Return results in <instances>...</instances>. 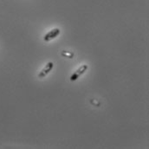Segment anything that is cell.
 Masks as SVG:
<instances>
[{"label":"cell","instance_id":"cell-1","mask_svg":"<svg viewBox=\"0 0 149 149\" xmlns=\"http://www.w3.org/2000/svg\"><path fill=\"white\" fill-rule=\"evenodd\" d=\"M88 66L87 65V64H83V65H81L79 69H77L76 70V71H74V73L71 76H70V81H76L81 74H83L87 70H88Z\"/></svg>","mask_w":149,"mask_h":149},{"label":"cell","instance_id":"cell-2","mask_svg":"<svg viewBox=\"0 0 149 149\" xmlns=\"http://www.w3.org/2000/svg\"><path fill=\"white\" fill-rule=\"evenodd\" d=\"M60 32H61V31H60L59 28L53 29L52 31H49V32L43 37V40H44L45 42H49V41H50V40L56 38V37H58L59 34H60Z\"/></svg>","mask_w":149,"mask_h":149},{"label":"cell","instance_id":"cell-3","mask_svg":"<svg viewBox=\"0 0 149 149\" xmlns=\"http://www.w3.org/2000/svg\"><path fill=\"white\" fill-rule=\"evenodd\" d=\"M53 67H54V63L52 62H49L46 64V66L44 67V69H42V70L38 74V77L39 78H44L47 74L53 70Z\"/></svg>","mask_w":149,"mask_h":149},{"label":"cell","instance_id":"cell-4","mask_svg":"<svg viewBox=\"0 0 149 149\" xmlns=\"http://www.w3.org/2000/svg\"><path fill=\"white\" fill-rule=\"evenodd\" d=\"M61 54H62L63 56L67 57V58H73L74 56L73 52H71V51H67V50H63Z\"/></svg>","mask_w":149,"mask_h":149},{"label":"cell","instance_id":"cell-5","mask_svg":"<svg viewBox=\"0 0 149 149\" xmlns=\"http://www.w3.org/2000/svg\"><path fill=\"white\" fill-rule=\"evenodd\" d=\"M90 102H91L92 104H95L96 107H100V106H101V103L97 102H96V101H95V100H91V101H90Z\"/></svg>","mask_w":149,"mask_h":149}]
</instances>
